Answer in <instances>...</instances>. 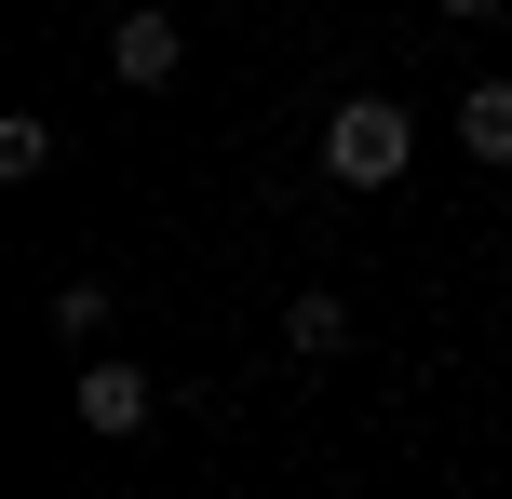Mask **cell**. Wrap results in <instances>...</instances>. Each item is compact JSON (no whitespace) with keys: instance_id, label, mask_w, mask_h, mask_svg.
I'll list each match as a JSON object with an SVG mask.
<instances>
[{"instance_id":"obj_1","label":"cell","mask_w":512,"mask_h":499,"mask_svg":"<svg viewBox=\"0 0 512 499\" xmlns=\"http://www.w3.org/2000/svg\"><path fill=\"white\" fill-rule=\"evenodd\" d=\"M405 149H418V135H405L391 95H351V108L324 122V176H337V189H405Z\"/></svg>"},{"instance_id":"obj_2","label":"cell","mask_w":512,"mask_h":499,"mask_svg":"<svg viewBox=\"0 0 512 499\" xmlns=\"http://www.w3.org/2000/svg\"><path fill=\"white\" fill-rule=\"evenodd\" d=\"M108 68H122V81H135V95H162V81H176V68H189V27H176V14H149V0H135V14H122V27H108Z\"/></svg>"},{"instance_id":"obj_3","label":"cell","mask_w":512,"mask_h":499,"mask_svg":"<svg viewBox=\"0 0 512 499\" xmlns=\"http://www.w3.org/2000/svg\"><path fill=\"white\" fill-rule=\"evenodd\" d=\"M81 432H95V446H135V432H149V378L135 365H81Z\"/></svg>"},{"instance_id":"obj_4","label":"cell","mask_w":512,"mask_h":499,"mask_svg":"<svg viewBox=\"0 0 512 499\" xmlns=\"http://www.w3.org/2000/svg\"><path fill=\"white\" fill-rule=\"evenodd\" d=\"M283 351H297V365H337V351H351V297L297 284V297H283Z\"/></svg>"},{"instance_id":"obj_5","label":"cell","mask_w":512,"mask_h":499,"mask_svg":"<svg viewBox=\"0 0 512 499\" xmlns=\"http://www.w3.org/2000/svg\"><path fill=\"white\" fill-rule=\"evenodd\" d=\"M459 149L472 162H512V81H472V95H459Z\"/></svg>"},{"instance_id":"obj_6","label":"cell","mask_w":512,"mask_h":499,"mask_svg":"<svg viewBox=\"0 0 512 499\" xmlns=\"http://www.w3.org/2000/svg\"><path fill=\"white\" fill-rule=\"evenodd\" d=\"M0 176H54V122H41V108H14V122H0Z\"/></svg>"},{"instance_id":"obj_7","label":"cell","mask_w":512,"mask_h":499,"mask_svg":"<svg viewBox=\"0 0 512 499\" xmlns=\"http://www.w3.org/2000/svg\"><path fill=\"white\" fill-rule=\"evenodd\" d=\"M54 338H68V351L108 338V284H95V270H81V284H54Z\"/></svg>"},{"instance_id":"obj_8","label":"cell","mask_w":512,"mask_h":499,"mask_svg":"<svg viewBox=\"0 0 512 499\" xmlns=\"http://www.w3.org/2000/svg\"><path fill=\"white\" fill-rule=\"evenodd\" d=\"M445 14H459V27H486V14H499V0H445Z\"/></svg>"}]
</instances>
